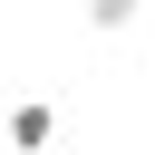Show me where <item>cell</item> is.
I'll return each mask as SVG.
<instances>
[{
  "label": "cell",
  "mask_w": 155,
  "mask_h": 155,
  "mask_svg": "<svg viewBox=\"0 0 155 155\" xmlns=\"http://www.w3.org/2000/svg\"><path fill=\"white\" fill-rule=\"evenodd\" d=\"M0 136H10V145H19V155H39V145H48V136H58V107H48V97H19V107H10V116H0Z\"/></svg>",
  "instance_id": "1"
},
{
  "label": "cell",
  "mask_w": 155,
  "mask_h": 155,
  "mask_svg": "<svg viewBox=\"0 0 155 155\" xmlns=\"http://www.w3.org/2000/svg\"><path fill=\"white\" fill-rule=\"evenodd\" d=\"M136 10H145V0H87V29L116 39V29H136Z\"/></svg>",
  "instance_id": "2"
}]
</instances>
